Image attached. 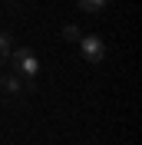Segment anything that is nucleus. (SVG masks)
Instances as JSON below:
<instances>
[{"label":"nucleus","mask_w":142,"mask_h":145,"mask_svg":"<svg viewBox=\"0 0 142 145\" xmlns=\"http://www.w3.org/2000/svg\"><path fill=\"white\" fill-rule=\"evenodd\" d=\"M13 53V66H17V72H23L30 82H33V76L40 72V59L33 56V50H27V46H17V50H10Z\"/></svg>","instance_id":"nucleus-1"},{"label":"nucleus","mask_w":142,"mask_h":145,"mask_svg":"<svg viewBox=\"0 0 142 145\" xmlns=\"http://www.w3.org/2000/svg\"><path fill=\"white\" fill-rule=\"evenodd\" d=\"M63 36H66V40L73 43V40H80V36H83V30L76 27V23H66V27H63Z\"/></svg>","instance_id":"nucleus-6"},{"label":"nucleus","mask_w":142,"mask_h":145,"mask_svg":"<svg viewBox=\"0 0 142 145\" xmlns=\"http://www.w3.org/2000/svg\"><path fill=\"white\" fill-rule=\"evenodd\" d=\"M10 50H13L10 46V33H0V66L10 59Z\"/></svg>","instance_id":"nucleus-5"},{"label":"nucleus","mask_w":142,"mask_h":145,"mask_svg":"<svg viewBox=\"0 0 142 145\" xmlns=\"http://www.w3.org/2000/svg\"><path fill=\"white\" fill-rule=\"evenodd\" d=\"M0 86H3V89H7L10 96L23 89V82H20V76H3V79H0Z\"/></svg>","instance_id":"nucleus-4"},{"label":"nucleus","mask_w":142,"mask_h":145,"mask_svg":"<svg viewBox=\"0 0 142 145\" xmlns=\"http://www.w3.org/2000/svg\"><path fill=\"white\" fill-rule=\"evenodd\" d=\"M80 50H83V59L86 63H103V56H106V46H103V40L96 33L80 36Z\"/></svg>","instance_id":"nucleus-2"},{"label":"nucleus","mask_w":142,"mask_h":145,"mask_svg":"<svg viewBox=\"0 0 142 145\" xmlns=\"http://www.w3.org/2000/svg\"><path fill=\"white\" fill-rule=\"evenodd\" d=\"M80 3V10H86V13H99V10H106V0H76Z\"/></svg>","instance_id":"nucleus-3"}]
</instances>
